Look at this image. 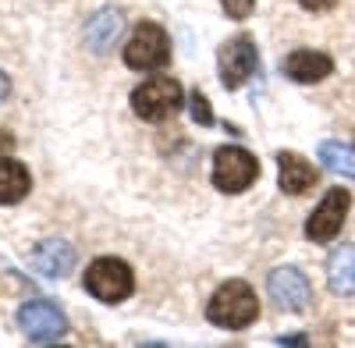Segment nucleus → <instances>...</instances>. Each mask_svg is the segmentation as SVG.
<instances>
[{
    "label": "nucleus",
    "mask_w": 355,
    "mask_h": 348,
    "mask_svg": "<svg viewBox=\"0 0 355 348\" xmlns=\"http://www.w3.org/2000/svg\"><path fill=\"white\" fill-rule=\"evenodd\" d=\"M277 345H306V334H284L277 338Z\"/></svg>",
    "instance_id": "obj_22"
},
{
    "label": "nucleus",
    "mask_w": 355,
    "mask_h": 348,
    "mask_svg": "<svg viewBox=\"0 0 355 348\" xmlns=\"http://www.w3.org/2000/svg\"><path fill=\"white\" fill-rule=\"evenodd\" d=\"M15 150V135L11 132H0V157H8Z\"/></svg>",
    "instance_id": "obj_20"
},
{
    "label": "nucleus",
    "mask_w": 355,
    "mask_h": 348,
    "mask_svg": "<svg viewBox=\"0 0 355 348\" xmlns=\"http://www.w3.org/2000/svg\"><path fill=\"white\" fill-rule=\"evenodd\" d=\"M171 61V40L167 28L157 21H142L135 25L132 40L125 43V64L132 71H157Z\"/></svg>",
    "instance_id": "obj_3"
},
{
    "label": "nucleus",
    "mask_w": 355,
    "mask_h": 348,
    "mask_svg": "<svg viewBox=\"0 0 355 348\" xmlns=\"http://www.w3.org/2000/svg\"><path fill=\"white\" fill-rule=\"evenodd\" d=\"M259 68V53H256V43L249 36H234L220 46L217 53V71H220V82L224 89H242V85L256 75Z\"/></svg>",
    "instance_id": "obj_7"
},
{
    "label": "nucleus",
    "mask_w": 355,
    "mask_h": 348,
    "mask_svg": "<svg viewBox=\"0 0 355 348\" xmlns=\"http://www.w3.org/2000/svg\"><path fill=\"white\" fill-rule=\"evenodd\" d=\"M121 33H125L121 11L103 8V11H96L93 18H89V25H85V46L93 50V53H107V50H114L117 40H121Z\"/></svg>",
    "instance_id": "obj_13"
},
{
    "label": "nucleus",
    "mask_w": 355,
    "mask_h": 348,
    "mask_svg": "<svg viewBox=\"0 0 355 348\" xmlns=\"http://www.w3.org/2000/svg\"><path fill=\"white\" fill-rule=\"evenodd\" d=\"M33 189V178H28V167L21 160L0 157V207H15L21 202Z\"/></svg>",
    "instance_id": "obj_14"
},
{
    "label": "nucleus",
    "mask_w": 355,
    "mask_h": 348,
    "mask_svg": "<svg viewBox=\"0 0 355 348\" xmlns=\"http://www.w3.org/2000/svg\"><path fill=\"white\" fill-rule=\"evenodd\" d=\"M185 93H182V85H178L174 78H150V82H142L139 89H132V110H135V118L142 121H167L171 114L182 107Z\"/></svg>",
    "instance_id": "obj_5"
},
{
    "label": "nucleus",
    "mask_w": 355,
    "mask_h": 348,
    "mask_svg": "<svg viewBox=\"0 0 355 348\" xmlns=\"http://www.w3.org/2000/svg\"><path fill=\"white\" fill-rule=\"evenodd\" d=\"M18 327L28 338V345H57L68 334V316L57 302L33 299L18 309Z\"/></svg>",
    "instance_id": "obj_4"
},
{
    "label": "nucleus",
    "mask_w": 355,
    "mask_h": 348,
    "mask_svg": "<svg viewBox=\"0 0 355 348\" xmlns=\"http://www.w3.org/2000/svg\"><path fill=\"white\" fill-rule=\"evenodd\" d=\"M252 182H259V160L242 146H220L214 153V185L227 195L245 192Z\"/></svg>",
    "instance_id": "obj_6"
},
{
    "label": "nucleus",
    "mask_w": 355,
    "mask_h": 348,
    "mask_svg": "<svg viewBox=\"0 0 355 348\" xmlns=\"http://www.w3.org/2000/svg\"><path fill=\"white\" fill-rule=\"evenodd\" d=\"M206 320L224 331H245L259 320V299L252 284L245 281H224L206 302Z\"/></svg>",
    "instance_id": "obj_1"
},
{
    "label": "nucleus",
    "mask_w": 355,
    "mask_h": 348,
    "mask_svg": "<svg viewBox=\"0 0 355 348\" xmlns=\"http://www.w3.org/2000/svg\"><path fill=\"white\" fill-rule=\"evenodd\" d=\"M281 71L291 78V82H299V85H313V82H323L331 71H334V61H331V53H323V50H291L284 61H281Z\"/></svg>",
    "instance_id": "obj_10"
},
{
    "label": "nucleus",
    "mask_w": 355,
    "mask_h": 348,
    "mask_svg": "<svg viewBox=\"0 0 355 348\" xmlns=\"http://www.w3.org/2000/svg\"><path fill=\"white\" fill-rule=\"evenodd\" d=\"M85 292L100 299V302H125L132 292H135V274L125 259H114V256H103V259H93L82 277Z\"/></svg>",
    "instance_id": "obj_2"
},
{
    "label": "nucleus",
    "mask_w": 355,
    "mask_h": 348,
    "mask_svg": "<svg viewBox=\"0 0 355 348\" xmlns=\"http://www.w3.org/2000/svg\"><path fill=\"white\" fill-rule=\"evenodd\" d=\"M266 292H270L274 306H281L284 313H306L313 306V288L306 281V274L299 267H277L266 277Z\"/></svg>",
    "instance_id": "obj_8"
},
{
    "label": "nucleus",
    "mask_w": 355,
    "mask_h": 348,
    "mask_svg": "<svg viewBox=\"0 0 355 348\" xmlns=\"http://www.w3.org/2000/svg\"><path fill=\"white\" fill-rule=\"evenodd\" d=\"M320 182V171L299 153H277V185L284 195H306Z\"/></svg>",
    "instance_id": "obj_12"
},
{
    "label": "nucleus",
    "mask_w": 355,
    "mask_h": 348,
    "mask_svg": "<svg viewBox=\"0 0 355 348\" xmlns=\"http://www.w3.org/2000/svg\"><path fill=\"white\" fill-rule=\"evenodd\" d=\"M189 107H192V121L199 125V128H214L217 125V118H214V110H210V100H206L199 89L189 96Z\"/></svg>",
    "instance_id": "obj_17"
},
{
    "label": "nucleus",
    "mask_w": 355,
    "mask_h": 348,
    "mask_svg": "<svg viewBox=\"0 0 355 348\" xmlns=\"http://www.w3.org/2000/svg\"><path fill=\"white\" fill-rule=\"evenodd\" d=\"M338 4V0H299V8H306V11H313V15H323V11H331Z\"/></svg>",
    "instance_id": "obj_19"
},
{
    "label": "nucleus",
    "mask_w": 355,
    "mask_h": 348,
    "mask_svg": "<svg viewBox=\"0 0 355 348\" xmlns=\"http://www.w3.org/2000/svg\"><path fill=\"white\" fill-rule=\"evenodd\" d=\"M348 207H352V195L345 189H331L320 207L313 210V217L306 220V238L309 242H331L348 217Z\"/></svg>",
    "instance_id": "obj_9"
},
{
    "label": "nucleus",
    "mask_w": 355,
    "mask_h": 348,
    "mask_svg": "<svg viewBox=\"0 0 355 348\" xmlns=\"http://www.w3.org/2000/svg\"><path fill=\"white\" fill-rule=\"evenodd\" d=\"M8 96H11V78H8L4 71H0V103H4Z\"/></svg>",
    "instance_id": "obj_21"
},
{
    "label": "nucleus",
    "mask_w": 355,
    "mask_h": 348,
    "mask_svg": "<svg viewBox=\"0 0 355 348\" xmlns=\"http://www.w3.org/2000/svg\"><path fill=\"white\" fill-rule=\"evenodd\" d=\"M33 267L43 277H50V281L68 277L75 270V249H71V242H64V238H43L33 249Z\"/></svg>",
    "instance_id": "obj_11"
},
{
    "label": "nucleus",
    "mask_w": 355,
    "mask_h": 348,
    "mask_svg": "<svg viewBox=\"0 0 355 348\" xmlns=\"http://www.w3.org/2000/svg\"><path fill=\"white\" fill-rule=\"evenodd\" d=\"M320 164L327 171L345 174V178L355 182V153L348 146H341V142H323V146H320Z\"/></svg>",
    "instance_id": "obj_16"
},
{
    "label": "nucleus",
    "mask_w": 355,
    "mask_h": 348,
    "mask_svg": "<svg viewBox=\"0 0 355 348\" xmlns=\"http://www.w3.org/2000/svg\"><path fill=\"white\" fill-rule=\"evenodd\" d=\"M327 281L334 295H355V245H341L331 252Z\"/></svg>",
    "instance_id": "obj_15"
},
{
    "label": "nucleus",
    "mask_w": 355,
    "mask_h": 348,
    "mask_svg": "<svg viewBox=\"0 0 355 348\" xmlns=\"http://www.w3.org/2000/svg\"><path fill=\"white\" fill-rule=\"evenodd\" d=\"M220 8L227 11V18H234V21H242V18H249V15H252V8H256V0H220Z\"/></svg>",
    "instance_id": "obj_18"
}]
</instances>
